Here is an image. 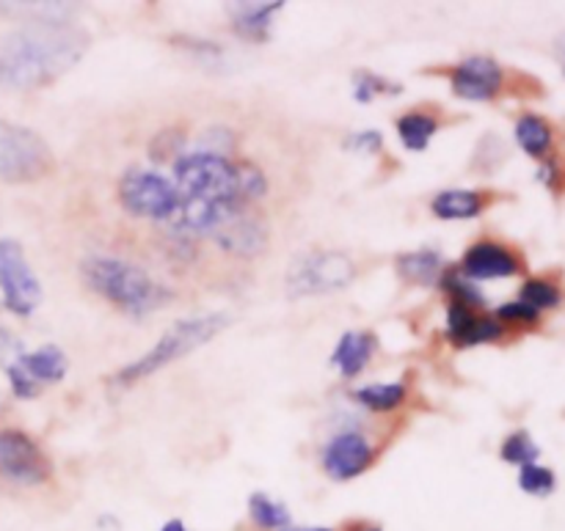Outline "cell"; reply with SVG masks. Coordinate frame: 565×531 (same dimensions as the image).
I'll return each mask as SVG.
<instances>
[{
	"label": "cell",
	"instance_id": "6da1fadb",
	"mask_svg": "<svg viewBox=\"0 0 565 531\" xmlns=\"http://www.w3.org/2000/svg\"><path fill=\"white\" fill-rule=\"evenodd\" d=\"M174 180L180 213L171 226L182 237H213L226 218L246 209V202H254L268 191L265 174L254 163L202 149L177 160Z\"/></svg>",
	"mask_w": 565,
	"mask_h": 531
},
{
	"label": "cell",
	"instance_id": "7a4b0ae2",
	"mask_svg": "<svg viewBox=\"0 0 565 531\" xmlns=\"http://www.w3.org/2000/svg\"><path fill=\"white\" fill-rule=\"evenodd\" d=\"M88 36L70 22H31L0 36V88L33 91L86 55Z\"/></svg>",
	"mask_w": 565,
	"mask_h": 531
},
{
	"label": "cell",
	"instance_id": "3957f363",
	"mask_svg": "<svg viewBox=\"0 0 565 531\" xmlns=\"http://www.w3.org/2000/svg\"><path fill=\"white\" fill-rule=\"evenodd\" d=\"M81 279L88 290L132 317L154 312L171 301V292L160 286L147 270L116 257L94 253V257L83 259Z\"/></svg>",
	"mask_w": 565,
	"mask_h": 531
},
{
	"label": "cell",
	"instance_id": "277c9868",
	"mask_svg": "<svg viewBox=\"0 0 565 531\" xmlns=\"http://www.w3.org/2000/svg\"><path fill=\"white\" fill-rule=\"evenodd\" d=\"M226 325H230V317H226V314H199V317L180 319V323L171 325V328L160 336L158 345H154L152 350L143 353V356L136 358L132 364H127L125 369H119L114 383L121 386V389H130V386L141 383L149 375L160 372V369L169 367V364L185 358L188 353L199 350V347H204L207 342H213Z\"/></svg>",
	"mask_w": 565,
	"mask_h": 531
},
{
	"label": "cell",
	"instance_id": "5b68a950",
	"mask_svg": "<svg viewBox=\"0 0 565 531\" xmlns=\"http://www.w3.org/2000/svg\"><path fill=\"white\" fill-rule=\"evenodd\" d=\"M50 169H53V152L39 132L0 121V182L25 185L47 176Z\"/></svg>",
	"mask_w": 565,
	"mask_h": 531
},
{
	"label": "cell",
	"instance_id": "8992f818",
	"mask_svg": "<svg viewBox=\"0 0 565 531\" xmlns=\"http://www.w3.org/2000/svg\"><path fill=\"white\" fill-rule=\"evenodd\" d=\"M353 279L356 268L342 251H309L290 264L285 286L290 297L331 295L345 290Z\"/></svg>",
	"mask_w": 565,
	"mask_h": 531
},
{
	"label": "cell",
	"instance_id": "52a82bcc",
	"mask_svg": "<svg viewBox=\"0 0 565 531\" xmlns=\"http://www.w3.org/2000/svg\"><path fill=\"white\" fill-rule=\"evenodd\" d=\"M119 202L136 218L174 220L180 213V193L163 174L130 169L119 182Z\"/></svg>",
	"mask_w": 565,
	"mask_h": 531
},
{
	"label": "cell",
	"instance_id": "ba28073f",
	"mask_svg": "<svg viewBox=\"0 0 565 531\" xmlns=\"http://www.w3.org/2000/svg\"><path fill=\"white\" fill-rule=\"evenodd\" d=\"M0 295L3 306L17 317H31L42 303V284L17 240H0Z\"/></svg>",
	"mask_w": 565,
	"mask_h": 531
},
{
	"label": "cell",
	"instance_id": "9c48e42d",
	"mask_svg": "<svg viewBox=\"0 0 565 531\" xmlns=\"http://www.w3.org/2000/svg\"><path fill=\"white\" fill-rule=\"evenodd\" d=\"M50 460L39 449L36 441L28 438L20 430L0 433V474L14 485H42L50 477Z\"/></svg>",
	"mask_w": 565,
	"mask_h": 531
},
{
	"label": "cell",
	"instance_id": "30bf717a",
	"mask_svg": "<svg viewBox=\"0 0 565 531\" xmlns=\"http://www.w3.org/2000/svg\"><path fill=\"white\" fill-rule=\"evenodd\" d=\"M502 88V66L489 55H472L452 69V91L469 102L494 99Z\"/></svg>",
	"mask_w": 565,
	"mask_h": 531
},
{
	"label": "cell",
	"instance_id": "8fae6325",
	"mask_svg": "<svg viewBox=\"0 0 565 531\" xmlns=\"http://www.w3.org/2000/svg\"><path fill=\"white\" fill-rule=\"evenodd\" d=\"M213 240L224 248L226 253H235V257L252 259L268 248V226L259 218H254L252 213L241 209L232 218H226L218 229L213 231Z\"/></svg>",
	"mask_w": 565,
	"mask_h": 531
},
{
	"label": "cell",
	"instance_id": "7c38bea8",
	"mask_svg": "<svg viewBox=\"0 0 565 531\" xmlns=\"http://www.w3.org/2000/svg\"><path fill=\"white\" fill-rule=\"evenodd\" d=\"M370 463H373V446L359 433H340L337 438L329 441L323 452L326 474L331 479H340V483L364 474Z\"/></svg>",
	"mask_w": 565,
	"mask_h": 531
},
{
	"label": "cell",
	"instance_id": "4fadbf2b",
	"mask_svg": "<svg viewBox=\"0 0 565 531\" xmlns=\"http://www.w3.org/2000/svg\"><path fill=\"white\" fill-rule=\"evenodd\" d=\"M458 270L469 281H494L511 279V275H516L522 270V264L500 242H478V246H472L463 253V262Z\"/></svg>",
	"mask_w": 565,
	"mask_h": 531
},
{
	"label": "cell",
	"instance_id": "5bb4252c",
	"mask_svg": "<svg viewBox=\"0 0 565 531\" xmlns=\"http://www.w3.org/2000/svg\"><path fill=\"white\" fill-rule=\"evenodd\" d=\"M447 336L456 347H475L486 342H497L502 336V323L497 317H486L475 308L450 303L447 314Z\"/></svg>",
	"mask_w": 565,
	"mask_h": 531
},
{
	"label": "cell",
	"instance_id": "9a60e30c",
	"mask_svg": "<svg viewBox=\"0 0 565 531\" xmlns=\"http://www.w3.org/2000/svg\"><path fill=\"white\" fill-rule=\"evenodd\" d=\"M14 364L39 386V389H42V383H58V380H64L66 369H70L64 350H58L55 345L39 347V350L33 353H22Z\"/></svg>",
	"mask_w": 565,
	"mask_h": 531
},
{
	"label": "cell",
	"instance_id": "2e32d148",
	"mask_svg": "<svg viewBox=\"0 0 565 531\" xmlns=\"http://www.w3.org/2000/svg\"><path fill=\"white\" fill-rule=\"evenodd\" d=\"M375 336L362 330V334H342L337 342L334 353H331V364L342 372V378H356L364 367H367L370 356H373Z\"/></svg>",
	"mask_w": 565,
	"mask_h": 531
},
{
	"label": "cell",
	"instance_id": "e0dca14e",
	"mask_svg": "<svg viewBox=\"0 0 565 531\" xmlns=\"http://www.w3.org/2000/svg\"><path fill=\"white\" fill-rule=\"evenodd\" d=\"M285 3H232L230 17L235 22V31H241L248 39H265L268 36L270 17L281 9Z\"/></svg>",
	"mask_w": 565,
	"mask_h": 531
},
{
	"label": "cell",
	"instance_id": "ac0fdd59",
	"mask_svg": "<svg viewBox=\"0 0 565 531\" xmlns=\"http://www.w3.org/2000/svg\"><path fill=\"white\" fill-rule=\"evenodd\" d=\"M486 198L475 191H445L434 198L430 209H434L436 218L445 220H463L475 218V215L483 213Z\"/></svg>",
	"mask_w": 565,
	"mask_h": 531
},
{
	"label": "cell",
	"instance_id": "d6986e66",
	"mask_svg": "<svg viewBox=\"0 0 565 531\" xmlns=\"http://www.w3.org/2000/svg\"><path fill=\"white\" fill-rule=\"evenodd\" d=\"M397 273L414 284L430 286L441 279V257L436 251H412L397 259Z\"/></svg>",
	"mask_w": 565,
	"mask_h": 531
},
{
	"label": "cell",
	"instance_id": "ffe728a7",
	"mask_svg": "<svg viewBox=\"0 0 565 531\" xmlns=\"http://www.w3.org/2000/svg\"><path fill=\"white\" fill-rule=\"evenodd\" d=\"M436 130H439V121L428 113H419V110H412V113L401 116V121H397V136H401L403 147L412 149V152L428 149Z\"/></svg>",
	"mask_w": 565,
	"mask_h": 531
},
{
	"label": "cell",
	"instance_id": "44dd1931",
	"mask_svg": "<svg viewBox=\"0 0 565 531\" xmlns=\"http://www.w3.org/2000/svg\"><path fill=\"white\" fill-rule=\"evenodd\" d=\"M516 141L530 158H544L552 147V127L541 116L524 113L516 121Z\"/></svg>",
	"mask_w": 565,
	"mask_h": 531
},
{
	"label": "cell",
	"instance_id": "7402d4cb",
	"mask_svg": "<svg viewBox=\"0 0 565 531\" xmlns=\"http://www.w3.org/2000/svg\"><path fill=\"white\" fill-rule=\"evenodd\" d=\"M248 516H252V521L257 523V527L270 531H285L292 527V518L290 512H287V507L265 494H254L252 499H248Z\"/></svg>",
	"mask_w": 565,
	"mask_h": 531
},
{
	"label": "cell",
	"instance_id": "603a6c76",
	"mask_svg": "<svg viewBox=\"0 0 565 531\" xmlns=\"http://www.w3.org/2000/svg\"><path fill=\"white\" fill-rule=\"evenodd\" d=\"M403 400H406V386L403 383H373L356 391V402H362L364 408L375 413L395 411L397 405H403Z\"/></svg>",
	"mask_w": 565,
	"mask_h": 531
},
{
	"label": "cell",
	"instance_id": "cb8c5ba5",
	"mask_svg": "<svg viewBox=\"0 0 565 531\" xmlns=\"http://www.w3.org/2000/svg\"><path fill=\"white\" fill-rule=\"evenodd\" d=\"M439 281H441V286H445V292H450L452 303H458V306L475 308V312L486 306L483 295H480V290L475 286V281H469L458 268L445 270Z\"/></svg>",
	"mask_w": 565,
	"mask_h": 531
},
{
	"label": "cell",
	"instance_id": "d4e9b609",
	"mask_svg": "<svg viewBox=\"0 0 565 531\" xmlns=\"http://www.w3.org/2000/svg\"><path fill=\"white\" fill-rule=\"evenodd\" d=\"M557 479L550 468L539 466V463H530V466H522L519 472V488L530 496H550L555 490Z\"/></svg>",
	"mask_w": 565,
	"mask_h": 531
},
{
	"label": "cell",
	"instance_id": "484cf974",
	"mask_svg": "<svg viewBox=\"0 0 565 531\" xmlns=\"http://www.w3.org/2000/svg\"><path fill=\"white\" fill-rule=\"evenodd\" d=\"M539 444H535V441L530 438V433H524V430L513 433L511 438L502 444V457H505L508 463H516V466H530V463L539 460Z\"/></svg>",
	"mask_w": 565,
	"mask_h": 531
},
{
	"label": "cell",
	"instance_id": "4316f807",
	"mask_svg": "<svg viewBox=\"0 0 565 531\" xmlns=\"http://www.w3.org/2000/svg\"><path fill=\"white\" fill-rule=\"evenodd\" d=\"M522 303L533 306L535 312H541V308H555L561 303V290L555 284H550V281L533 279L522 286Z\"/></svg>",
	"mask_w": 565,
	"mask_h": 531
},
{
	"label": "cell",
	"instance_id": "83f0119b",
	"mask_svg": "<svg viewBox=\"0 0 565 531\" xmlns=\"http://www.w3.org/2000/svg\"><path fill=\"white\" fill-rule=\"evenodd\" d=\"M356 102H373L379 94H395L401 91V86L392 80H384L381 75H375V72H356Z\"/></svg>",
	"mask_w": 565,
	"mask_h": 531
},
{
	"label": "cell",
	"instance_id": "f1b7e54d",
	"mask_svg": "<svg viewBox=\"0 0 565 531\" xmlns=\"http://www.w3.org/2000/svg\"><path fill=\"white\" fill-rule=\"evenodd\" d=\"M182 143H185V138H182L180 130H166L160 132L158 138H152V147H149V154H152L158 163H177V160L182 158Z\"/></svg>",
	"mask_w": 565,
	"mask_h": 531
},
{
	"label": "cell",
	"instance_id": "f546056e",
	"mask_svg": "<svg viewBox=\"0 0 565 531\" xmlns=\"http://www.w3.org/2000/svg\"><path fill=\"white\" fill-rule=\"evenodd\" d=\"M541 314L535 312L533 306H527V303H505V306L497 312V319L500 323H513V325H535L539 323Z\"/></svg>",
	"mask_w": 565,
	"mask_h": 531
},
{
	"label": "cell",
	"instance_id": "4dcf8cb0",
	"mask_svg": "<svg viewBox=\"0 0 565 531\" xmlns=\"http://www.w3.org/2000/svg\"><path fill=\"white\" fill-rule=\"evenodd\" d=\"M6 375H9L11 391H14V397H20V400H33V397L39 394V386L33 383L17 364H9V367H6Z\"/></svg>",
	"mask_w": 565,
	"mask_h": 531
},
{
	"label": "cell",
	"instance_id": "1f68e13d",
	"mask_svg": "<svg viewBox=\"0 0 565 531\" xmlns=\"http://www.w3.org/2000/svg\"><path fill=\"white\" fill-rule=\"evenodd\" d=\"M20 356H22V345H20V342H17L14 336L9 334V330L0 328V361L11 358L9 364H14Z\"/></svg>",
	"mask_w": 565,
	"mask_h": 531
},
{
	"label": "cell",
	"instance_id": "d6a6232c",
	"mask_svg": "<svg viewBox=\"0 0 565 531\" xmlns=\"http://www.w3.org/2000/svg\"><path fill=\"white\" fill-rule=\"evenodd\" d=\"M351 149H362V152H379V149H381V132L379 130L359 132V136L351 138Z\"/></svg>",
	"mask_w": 565,
	"mask_h": 531
},
{
	"label": "cell",
	"instance_id": "836d02e7",
	"mask_svg": "<svg viewBox=\"0 0 565 531\" xmlns=\"http://www.w3.org/2000/svg\"><path fill=\"white\" fill-rule=\"evenodd\" d=\"M348 531H381V527H375V523H351Z\"/></svg>",
	"mask_w": 565,
	"mask_h": 531
},
{
	"label": "cell",
	"instance_id": "e575fe53",
	"mask_svg": "<svg viewBox=\"0 0 565 531\" xmlns=\"http://www.w3.org/2000/svg\"><path fill=\"white\" fill-rule=\"evenodd\" d=\"M160 531H188V529H185V523H182V521H169Z\"/></svg>",
	"mask_w": 565,
	"mask_h": 531
},
{
	"label": "cell",
	"instance_id": "d590c367",
	"mask_svg": "<svg viewBox=\"0 0 565 531\" xmlns=\"http://www.w3.org/2000/svg\"><path fill=\"white\" fill-rule=\"evenodd\" d=\"M285 531H334V529H285Z\"/></svg>",
	"mask_w": 565,
	"mask_h": 531
},
{
	"label": "cell",
	"instance_id": "8d00e7d4",
	"mask_svg": "<svg viewBox=\"0 0 565 531\" xmlns=\"http://www.w3.org/2000/svg\"><path fill=\"white\" fill-rule=\"evenodd\" d=\"M563 69H565V50H563Z\"/></svg>",
	"mask_w": 565,
	"mask_h": 531
}]
</instances>
